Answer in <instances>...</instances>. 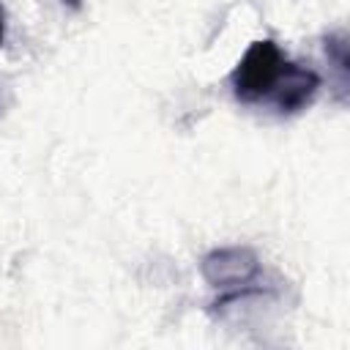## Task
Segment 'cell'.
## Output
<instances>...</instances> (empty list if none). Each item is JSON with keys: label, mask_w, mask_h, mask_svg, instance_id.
<instances>
[{"label": "cell", "mask_w": 350, "mask_h": 350, "mask_svg": "<svg viewBox=\"0 0 350 350\" xmlns=\"http://www.w3.org/2000/svg\"><path fill=\"white\" fill-rule=\"evenodd\" d=\"M202 276L216 290L213 309H224L232 301L262 295L265 287V271L260 257L249 246H221L202 257Z\"/></svg>", "instance_id": "7a4b0ae2"}, {"label": "cell", "mask_w": 350, "mask_h": 350, "mask_svg": "<svg viewBox=\"0 0 350 350\" xmlns=\"http://www.w3.org/2000/svg\"><path fill=\"white\" fill-rule=\"evenodd\" d=\"M232 96L241 104H271L279 115H295L306 109L317 90V71L293 63L276 41L257 38L230 74Z\"/></svg>", "instance_id": "6da1fadb"}, {"label": "cell", "mask_w": 350, "mask_h": 350, "mask_svg": "<svg viewBox=\"0 0 350 350\" xmlns=\"http://www.w3.org/2000/svg\"><path fill=\"white\" fill-rule=\"evenodd\" d=\"M60 3H63V5H68V8H74V11L82 5V0H60Z\"/></svg>", "instance_id": "277c9868"}, {"label": "cell", "mask_w": 350, "mask_h": 350, "mask_svg": "<svg viewBox=\"0 0 350 350\" xmlns=\"http://www.w3.org/2000/svg\"><path fill=\"white\" fill-rule=\"evenodd\" d=\"M5 41V11H3V3H0V46Z\"/></svg>", "instance_id": "3957f363"}]
</instances>
